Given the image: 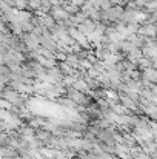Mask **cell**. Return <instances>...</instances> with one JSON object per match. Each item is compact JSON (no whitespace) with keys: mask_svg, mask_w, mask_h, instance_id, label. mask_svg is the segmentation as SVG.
<instances>
[{"mask_svg":"<svg viewBox=\"0 0 157 159\" xmlns=\"http://www.w3.org/2000/svg\"><path fill=\"white\" fill-rule=\"evenodd\" d=\"M143 37H156V25L154 23H142L137 28V33Z\"/></svg>","mask_w":157,"mask_h":159,"instance_id":"1","label":"cell"},{"mask_svg":"<svg viewBox=\"0 0 157 159\" xmlns=\"http://www.w3.org/2000/svg\"><path fill=\"white\" fill-rule=\"evenodd\" d=\"M57 68H59V71H60L63 76H72V74L76 73V68L69 66L66 62H57Z\"/></svg>","mask_w":157,"mask_h":159,"instance_id":"2","label":"cell"},{"mask_svg":"<svg viewBox=\"0 0 157 159\" xmlns=\"http://www.w3.org/2000/svg\"><path fill=\"white\" fill-rule=\"evenodd\" d=\"M142 56H143V54H142V50H140V48H136V47H134V48H133L129 53L125 54V57H126L128 60H131V62H136V63H137V60H139Z\"/></svg>","mask_w":157,"mask_h":159,"instance_id":"3","label":"cell"},{"mask_svg":"<svg viewBox=\"0 0 157 159\" xmlns=\"http://www.w3.org/2000/svg\"><path fill=\"white\" fill-rule=\"evenodd\" d=\"M65 62L69 65V66H72V68H79V62H80V59L77 57V54L76 53H68L66 54V59H65Z\"/></svg>","mask_w":157,"mask_h":159,"instance_id":"4","label":"cell"},{"mask_svg":"<svg viewBox=\"0 0 157 159\" xmlns=\"http://www.w3.org/2000/svg\"><path fill=\"white\" fill-rule=\"evenodd\" d=\"M72 87L76 88V90H79V91H82V93H85V94H88L91 90L88 88V85H86V82L83 80V79H77L74 84H72Z\"/></svg>","mask_w":157,"mask_h":159,"instance_id":"5","label":"cell"},{"mask_svg":"<svg viewBox=\"0 0 157 159\" xmlns=\"http://www.w3.org/2000/svg\"><path fill=\"white\" fill-rule=\"evenodd\" d=\"M126 85H128V88L129 90H133V91H136V93H139L142 88H143V84H142V80H134V79H129L128 82H125Z\"/></svg>","mask_w":157,"mask_h":159,"instance_id":"6","label":"cell"},{"mask_svg":"<svg viewBox=\"0 0 157 159\" xmlns=\"http://www.w3.org/2000/svg\"><path fill=\"white\" fill-rule=\"evenodd\" d=\"M20 26H22V31L23 33H31L33 31V28H34V25L28 20V22H20Z\"/></svg>","mask_w":157,"mask_h":159,"instance_id":"7","label":"cell"},{"mask_svg":"<svg viewBox=\"0 0 157 159\" xmlns=\"http://www.w3.org/2000/svg\"><path fill=\"white\" fill-rule=\"evenodd\" d=\"M2 2H6V3H9V5L12 6V0H2Z\"/></svg>","mask_w":157,"mask_h":159,"instance_id":"8","label":"cell"},{"mask_svg":"<svg viewBox=\"0 0 157 159\" xmlns=\"http://www.w3.org/2000/svg\"><path fill=\"white\" fill-rule=\"evenodd\" d=\"M143 2H151V0H143Z\"/></svg>","mask_w":157,"mask_h":159,"instance_id":"9","label":"cell"}]
</instances>
